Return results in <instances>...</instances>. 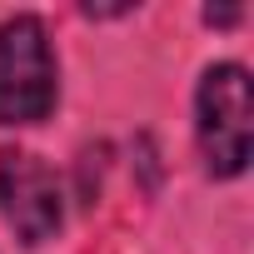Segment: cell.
<instances>
[{
    "mask_svg": "<svg viewBox=\"0 0 254 254\" xmlns=\"http://www.w3.org/2000/svg\"><path fill=\"white\" fill-rule=\"evenodd\" d=\"M194 135H199V155L204 170L214 180H234L249 165V145H254V95H249V75L244 65H209L194 95Z\"/></svg>",
    "mask_w": 254,
    "mask_h": 254,
    "instance_id": "1",
    "label": "cell"
},
{
    "mask_svg": "<svg viewBox=\"0 0 254 254\" xmlns=\"http://www.w3.org/2000/svg\"><path fill=\"white\" fill-rule=\"evenodd\" d=\"M55 105V55L35 15L0 25V125H35Z\"/></svg>",
    "mask_w": 254,
    "mask_h": 254,
    "instance_id": "2",
    "label": "cell"
},
{
    "mask_svg": "<svg viewBox=\"0 0 254 254\" xmlns=\"http://www.w3.org/2000/svg\"><path fill=\"white\" fill-rule=\"evenodd\" d=\"M0 214L20 234V244H45L60 234V180L30 150H0Z\"/></svg>",
    "mask_w": 254,
    "mask_h": 254,
    "instance_id": "3",
    "label": "cell"
},
{
    "mask_svg": "<svg viewBox=\"0 0 254 254\" xmlns=\"http://www.w3.org/2000/svg\"><path fill=\"white\" fill-rule=\"evenodd\" d=\"M204 20H209V25H234V20H239V10H214V5H209V10H204Z\"/></svg>",
    "mask_w": 254,
    "mask_h": 254,
    "instance_id": "4",
    "label": "cell"
}]
</instances>
